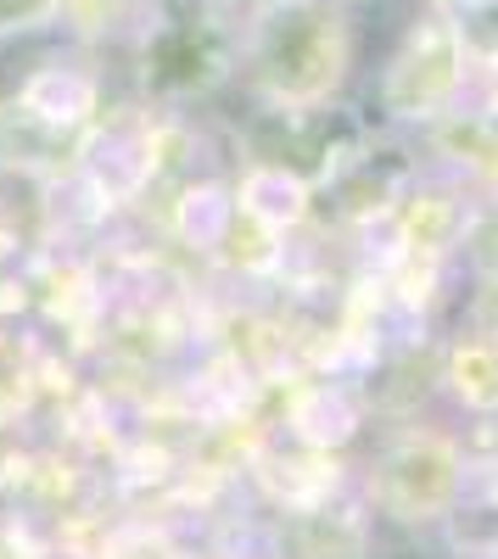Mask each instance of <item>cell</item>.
<instances>
[{"mask_svg": "<svg viewBox=\"0 0 498 559\" xmlns=\"http://www.w3.org/2000/svg\"><path fill=\"white\" fill-rule=\"evenodd\" d=\"M336 45V17L313 0H286L263 17V62L275 68L281 84H313L331 62Z\"/></svg>", "mask_w": 498, "mask_h": 559, "instance_id": "obj_1", "label": "cell"}, {"mask_svg": "<svg viewBox=\"0 0 498 559\" xmlns=\"http://www.w3.org/2000/svg\"><path fill=\"white\" fill-rule=\"evenodd\" d=\"M152 68H157L163 84H197V79L213 68V39H208V28H202L197 17L163 28L157 45H152Z\"/></svg>", "mask_w": 498, "mask_h": 559, "instance_id": "obj_2", "label": "cell"}, {"mask_svg": "<svg viewBox=\"0 0 498 559\" xmlns=\"http://www.w3.org/2000/svg\"><path fill=\"white\" fill-rule=\"evenodd\" d=\"M454 39L476 57H498V0H465V12L454 23Z\"/></svg>", "mask_w": 498, "mask_h": 559, "instance_id": "obj_3", "label": "cell"}, {"mask_svg": "<svg viewBox=\"0 0 498 559\" xmlns=\"http://www.w3.org/2000/svg\"><path fill=\"white\" fill-rule=\"evenodd\" d=\"M62 0H0V34H23L57 17Z\"/></svg>", "mask_w": 498, "mask_h": 559, "instance_id": "obj_4", "label": "cell"}, {"mask_svg": "<svg viewBox=\"0 0 498 559\" xmlns=\"http://www.w3.org/2000/svg\"><path fill=\"white\" fill-rule=\"evenodd\" d=\"M493 79H498V57H493Z\"/></svg>", "mask_w": 498, "mask_h": 559, "instance_id": "obj_5", "label": "cell"}]
</instances>
